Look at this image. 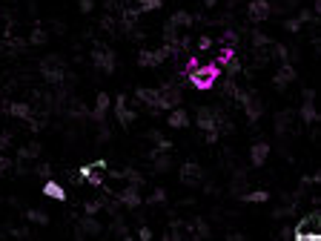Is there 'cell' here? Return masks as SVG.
Masks as SVG:
<instances>
[{"mask_svg": "<svg viewBox=\"0 0 321 241\" xmlns=\"http://www.w3.org/2000/svg\"><path fill=\"white\" fill-rule=\"evenodd\" d=\"M241 201H247V204H264V201H270V192L267 189H252V192H244Z\"/></svg>", "mask_w": 321, "mask_h": 241, "instance_id": "obj_24", "label": "cell"}, {"mask_svg": "<svg viewBox=\"0 0 321 241\" xmlns=\"http://www.w3.org/2000/svg\"><path fill=\"white\" fill-rule=\"evenodd\" d=\"M170 55H172V49L167 43L161 46V49H141V52H138V66H143V69H155V66H161Z\"/></svg>", "mask_w": 321, "mask_h": 241, "instance_id": "obj_5", "label": "cell"}, {"mask_svg": "<svg viewBox=\"0 0 321 241\" xmlns=\"http://www.w3.org/2000/svg\"><path fill=\"white\" fill-rule=\"evenodd\" d=\"M304 101H315V89H304Z\"/></svg>", "mask_w": 321, "mask_h": 241, "instance_id": "obj_44", "label": "cell"}, {"mask_svg": "<svg viewBox=\"0 0 321 241\" xmlns=\"http://www.w3.org/2000/svg\"><path fill=\"white\" fill-rule=\"evenodd\" d=\"M100 221L95 218V215H86V218H80L78 230H75V238H86V235H100Z\"/></svg>", "mask_w": 321, "mask_h": 241, "instance_id": "obj_13", "label": "cell"}, {"mask_svg": "<svg viewBox=\"0 0 321 241\" xmlns=\"http://www.w3.org/2000/svg\"><path fill=\"white\" fill-rule=\"evenodd\" d=\"M135 101L146 104V107H149V112H158V109H164L161 89H146V86H141V89H135Z\"/></svg>", "mask_w": 321, "mask_h": 241, "instance_id": "obj_9", "label": "cell"}, {"mask_svg": "<svg viewBox=\"0 0 321 241\" xmlns=\"http://www.w3.org/2000/svg\"><path fill=\"white\" fill-rule=\"evenodd\" d=\"M6 112H9L12 118H20V121H26V118L32 115V107H29V104H20V101H15V104H6Z\"/></svg>", "mask_w": 321, "mask_h": 241, "instance_id": "obj_20", "label": "cell"}, {"mask_svg": "<svg viewBox=\"0 0 321 241\" xmlns=\"http://www.w3.org/2000/svg\"><path fill=\"white\" fill-rule=\"evenodd\" d=\"M221 69L227 72V78H235V75H241V61H238V58H230Z\"/></svg>", "mask_w": 321, "mask_h": 241, "instance_id": "obj_27", "label": "cell"}, {"mask_svg": "<svg viewBox=\"0 0 321 241\" xmlns=\"http://www.w3.org/2000/svg\"><path fill=\"white\" fill-rule=\"evenodd\" d=\"M92 167H95V170H109V164L103 158H98V161H92Z\"/></svg>", "mask_w": 321, "mask_h": 241, "instance_id": "obj_42", "label": "cell"}, {"mask_svg": "<svg viewBox=\"0 0 321 241\" xmlns=\"http://www.w3.org/2000/svg\"><path fill=\"white\" fill-rule=\"evenodd\" d=\"M106 201H109L106 196L95 198V201H86V204H83V213H86V215H98L100 210H103V204H106Z\"/></svg>", "mask_w": 321, "mask_h": 241, "instance_id": "obj_25", "label": "cell"}, {"mask_svg": "<svg viewBox=\"0 0 321 241\" xmlns=\"http://www.w3.org/2000/svg\"><path fill=\"white\" fill-rule=\"evenodd\" d=\"M189 232H192V238H206V235H209V227L204 224V218H195L192 227H189Z\"/></svg>", "mask_w": 321, "mask_h": 241, "instance_id": "obj_26", "label": "cell"}, {"mask_svg": "<svg viewBox=\"0 0 321 241\" xmlns=\"http://www.w3.org/2000/svg\"><path fill=\"white\" fill-rule=\"evenodd\" d=\"M164 6V0H138V12H155Z\"/></svg>", "mask_w": 321, "mask_h": 241, "instance_id": "obj_30", "label": "cell"}, {"mask_svg": "<svg viewBox=\"0 0 321 241\" xmlns=\"http://www.w3.org/2000/svg\"><path fill=\"white\" fill-rule=\"evenodd\" d=\"M301 26H304V23H301L298 18H290V20H284V29H287V32H293V35H295V32H301Z\"/></svg>", "mask_w": 321, "mask_h": 241, "instance_id": "obj_37", "label": "cell"}, {"mask_svg": "<svg viewBox=\"0 0 321 241\" xmlns=\"http://www.w3.org/2000/svg\"><path fill=\"white\" fill-rule=\"evenodd\" d=\"M109 109H112V98H109L106 92H98V98H95V109L89 112L92 121H98V124H103L109 115Z\"/></svg>", "mask_w": 321, "mask_h": 241, "instance_id": "obj_12", "label": "cell"}, {"mask_svg": "<svg viewBox=\"0 0 321 241\" xmlns=\"http://www.w3.org/2000/svg\"><path fill=\"white\" fill-rule=\"evenodd\" d=\"M43 196L52 198V201H66V189L58 181H43Z\"/></svg>", "mask_w": 321, "mask_h": 241, "instance_id": "obj_18", "label": "cell"}, {"mask_svg": "<svg viewBox=\"0 0 321 241\" xmlns=\"http://www.w3.org/2000/svg\"><path fill=\"white\" fill-rule=\"evenodd\" d=\"M170 23H172L175 29H181V26L187 29V26H192V23H195V18H192L189 12H184V9H181V12H175V15L170 18Z\"/></svg>", "mask_w": 321, "mask_h": 241, "instance_id": "obj_23", "label": "cell"}, {"mask_svg": "<svg viewBox=\"0 0 321 241\" xmlns=\"http://www.w3.org/2000/svg\"><path fill=\"white\" fill-rule=\"evenodd\" d=\"M295 78H298V72H295V66H293V63L287 61V63H281V66H278V72L273 75V86H276L278 92H284V89L290 86V83H293Z\"/></svg>", "mask_w": 321, "mask_h": 241, "instance_id": "obj_8", "label": "cell"}, {"mask_svg": "<svg viewBox=\"0 0 321 241\" xmlns=\"http://www.w3.org/2000/svg\"><path fill=\"white\" fill-rule=\"evenodd\" d=\"M149 138H152L155 143H158V150H155V152H170V150H172V143L167 141L164 135H158V132H149Z\"/></svg>", "mask_w": 321, "mask_h": 241, "instance_id": "obj_29", "label": "cell"}, {"mask_svg": "<svg viewBox=\"0 0 321 241\" xmlns=\"http://www.w3.org/2000/svg\"><path fill=\"white\" fill-rule=\"evenodd\" d=\"M135 3H138V0H135Z\"/></svg>", "mask_w": 321, "mask_h": 241, "instance_id": "obj_46", "label": "cell"}, {"mask_svg": "<svg viewBox=\"0 0 321 241\" xmlns=\"http://www.w3.org/2000/svg\"><path fill=\"white\" fill-rule=\"evenodd\" d=\"M78 178L80 181H89L92 187H103V175H100V172H95V167H92V164H83V167H80V170H78Z\"/></svg>", "mask_w": 321, "mask_h": 241, "instance_id": "obj_17", "label": "cell"}, {"mask_svg": "<svg viewBox=\"0 0 321 241\" xmlns=\"http://www.w3.org/2000/svg\"><path fill=\"white\" fill-rule=\"evenodd\" d=\"M247 15H250L252 23H261V20H267L270 15H273V3H270V0H250Z\"/></svg>", "mask_w": 321, "mask_h": 241, "instance_id": "obj_10", "label": "cell"}, {"mask_svg": "<svg viewBox=\"0 0 321 241\" xmlns=\"http://www.w3.org/2000/svg\"><path fill=\"white\" fill-rule=\"evenodd\" d=\"M40 75H43L46 83H63L66 80V66H63V61L58 58V55H49V58H43V63H40Z\"/></svg>", "mask_w": 321, "mask_h": 241, "instance_id": "obj_3", "label": "cell"}, {"mask_svg": "<svg viewBox=\"0 0 321 241\" xmlns=\"http://www.w3.org/2000/svg\"><path fill=\"white\" fill-rule=\"evenodd\" d=\"M273 55H276V58H278L281 63H287V61H290V49H287L284 43H273Z\"/></svg>", "mask_w": 321, "mask_h": 241, "instance_id": "obj_31", "label": "cell"}, {"mask_svg": "<svg viewBox=\"0 0 321 241\" xmlns=\"http://www.w3.org/2000/svg\"><path fill=\"white\" fill-rule=\"evenodd\" d=\"M26 218H29L32 224H43V227L49 224V215H46L43 210H26Z\"/></svg>", "mask_w": 321, "mask_h": 241, "instance_id": "obj_28", "label": "cell"}, {"mask_svg": "<svg viewBox=\"0 0 321 241\" xmlns=\"http://www.w3.org/2000/svg\"><path fill=\"white\" fill-rule=\"evenodd\" d=\"M115 118H118V124L124 126V129H129V126L135 124V112L129 107H126V95H118L115 98Z\"/></svg>", "mask_w": 321, "mask_h": 241, "instance_id": "obj_11", "label": "cell"}, {"mask_svg": "<svg viewBox=\"0 0 321 241\" xmlns=\"http://www.w3.org/2000/svg\"><path fill=\"white\" fill-rule=\"evenodd\" d=\"M178 175H181V184H187V187H198V184H204V167L195 164V161H184Z\"/></svg>", "mask_w": 321, "mask_h": 241, "instance_id": "obj_6", "label": "cell"}, {"mask_svg": "<svg viewBox=\"0 0 321 241\" xmlns=\"http://www.w3.org/2000/svg\"><path fill=\"white\" fill-rule=\"evenodd\" d=\"M115 201H118L121 207H126V210H135V207H141V204H143L141 187H135V184H126L121 192H115Z\"/></svg>", "mask_w": 321, "mask_h": 241, "instance_id": "obj_7", "label": "cell"}, {"mask_svg": "<svg viewBox=\"0 0 321 241\" xmlns=\"http://www.w3.org/2000/svg\"><path fill=\"white\" fill-rule=\"evenodd\" d=\"M37 175H40V178H49V175H52V167H49V164H37Z\"/></svg>", "mask_w": 321, "mask_h": 241, "instance_id": "obj_40", "label": "cell"}, {"mask_svg": "<svg viewBox=\"0 0 321 241\" xmlns=\"http://www.w3.org/2000/svg\"><path fill=\"white\" fill-rule=\"evenodd\" d=\"M138 238H141V241H152V238H155V232H152L149 227H141V230H138Z\"/></svg>", "mask_w": 321, "mask_h": 241, "instance_id": "obj_39", "label": "cell"}, {"mask_svg": "<svg viewBox=\"0 0 321 241\" xmlns=\"http://www.w3.org/2000/svg\"><path fill=\"white\" fill-rule=\"evenodd\" d=\"M195 124L201 126V132H209V129H215V107H201L195 112ZM218 132V129H215Z\"/></svg>", "mask_w": 321, "mask_h": 241, "instance_id": "obj_14", "label": "cell"}, {"mask_svg": "<svg viewBox=\"0 0 321 241\" xmlns=\"http://www.w3.org/2000/svg\"><path fill=\"white\" fill-rule=\"evenodd\" d=\"M12 167V161L9 158H3V155H0V170H9Z\"/></svg>", "mask_w": 321, "mask_h": 241, "instance_id": "obj_43", "label": "cell"}, {"mask_svg": "<svg viewBox=\"0 0 321 241\" xmlns=\"http://www.w3.org/2000/svg\"><path fill=\"white\" fill-rule=\"evenodd\" d=\"M212 43H215V40L209 35H201V37H198V52H209V49H212Z\"/></svg>", "mask_w": 321, "mask_h": 241, "instance_id": "obj_36", "label": "cell"}, {"mask_svg": "<svg viewBox=\"0 0 321 241\" xmlns=\"http://www.w3.org/2000/svg\"><path fill=\"white\" fill-rule=\"evenodd\" d=\"M218 75H221V66L218 63H206V66H195V69L187 72V80L195 86V89L206 92L215 86V80H218Z\"/></svg>", "mask_w": 321, "mask_h": 241, "instance_id": "obj_1", "label": "cell"}, {"mask_svg": "<svg viewBox=\"0 0 321 241\" xmlns=\"http://www.w3.org/2000/svg\"><path fill=\"white\" fill-rule=\"evenodd\" d=\"M164 201H167V189H161V187L146 198V204H164Z\"/></svg>", "mask_w": 321, "mask_h": 241, "instance_id": "obj_34", "label": "cell"}, {"mask_svg": "<svg viewBox=\"0 0 321 241\" xmlns=\"http://www.w3.org/2000/svg\"><path fill=\"white\" fill-rule=\"evenodd\" d=\"M215 3H218V0H204V6H206V9H212Z\"/></svg>", "mask_w": 321, "mask_h": 241, "instance_id": "obj_45", "label": "cell"}, {"mask_svg": "<svg viewBox=\"0 0 321 241\" xmlns=\"http://www.w3.org/2000/svg\"><path fill=\"white\" fill-rule=\"evenodd\" d=\"M92 63L98 66V72L112 75V72H115V52H112L109 46H103V43H95L92 46Z\"/></svg>", "mask_w": 321, "mask_h": 241, "instance_id": "obj_4", "label": "cell"}, {"mask_svg": "<svg viewBox=\"0 0 321 241\" xmlns=\"http://www.w3.org/2000/svg\"><path fill=\"white\" fill-rule=\"evenodd\" d=\"M37 155H40V143L37 141H32V143H26V147L18 150V161H32V158H37Z\"/></svg>", "mask_w": 321, "mask_h": 241, "instance_id": "obj_22", "label": "cell"}, {"mask_svg": "<svg viewBox=\"0 0 321 241\" xmlns=\"http://www.w3.org/2000/svg\"><path fill=\"white\" fill-rule=\"evenodd\" d=\"M230 58H235V46H224L221 52H218V61H215V63H218V66H224Z\"/></svg>", "mask_w": 321, "mask_h": 241, "instance_id": "obj_32", "label": "cell"}, {"mask_svg": "<svg viewBox=\"0 0 321 241\" xmlns=\"http://www.w3.org/2000/svg\"><path fill=\"white\" fill-rule=\"evenodd\" d=\"M78 9L83 12V15H89V12L95 9V0H80V3H78Z\"/></svg>", "mask_w": 321, "mask_h": 241, "instance_id": "obj_38", "label": "cell"}, {"mask_svg": "<svg viewBox=\"0 0 321 241\" xmlns=\"http://www.w3.org/2000/svg\"><path fill=\"white\" fill-rule=\"evenodd\" d=\"M298 115H301L304 124H318V109H315V104H312V101H304L301 109H298Z\"/></svg>", "mask_w": 321, "mask_h": 241, "instance_id": "obj_19", "label": "cell"}, {"mask_svg": "<svg viewBox=\"0 0 321 241\" xmlns=\"http://www.w3.org/2000/svg\"><path fill=\"white\" fill-rule=\"evenodd\" d=\"M167 124L172 126V129H187L192 121H189V112L184 107H175V109H170V115H167Z\"/></svg>", "mask_w": 321, "mask_h": 241, "instance_id": "obj_15", "label": "cell"}, {"mask_svg": "<svg viewBox=\"0 0 321 241\" xmlns=\"http://www.w3.org/2000/svg\"><path fill=\"white\" fill-rule=\"evenodd\" d=\"M235 101H238L241 107H244V112H247V121H250V124H258L261 115H264V104H261L258 95H255L252 89H238Z\"/></svg>", "mask_w": 321, "mask_h": 241, "instance_id": "obj_2", "label": "cell"}, {"mask_svg": "<svg viewBox=\"0 0 321 241\" xmlns=\"http://www.w3.org/2000/svg\"><path fill=\"white\" fill-rule=\"evenodd\" d=\"M29 43L32 46H40V43H46V32L40 26H35L32 29V37H29Z\"/></svg>", "mask_w": 321, "mask_h": 241, "instance_id": "obj_33", "label": "cell"}, {"mask_svg": "<svg viewBox=\"0 0 321 241\" xmlns=\"http://www.w3.org/2000/svg\"><path fill=\"white\" fill-rule=\"evenodd\" d=\"M218 138H221V132H215V129H209V132H204V141H206V143H215V141H218Z\"/></svg>", "mask_w": 321, "mask_h": 241, "instance_id": "obj_41", "label": "cell"}, {"mask_svg": "<svg viewBox=\"0 0 321 241\" xmlns=\"http://www.w3.org/2000/svg\"><path fill=\"white\" fill-rule=\"evenodd\" d=\"M149 158H152V164H155V172H167L172 167V158L167 155V152H155V150H152Z\"/></svg>", "mask_w": 321, "mask_h": 241, "instance_id": "obj_21", "label": "cell"}, {"mask_svg": "<svg viewBox=\"0 0 321 241\" xmlns=\"http://www.w3.org/2000/svg\"><path fill=\"white\" fill-rule=\"evenodd\" d=\"M221 43H224V46H235V43H238V35H235L232 29H224V35H221Z\"/></svg>", "mask_w": 321, "mask_h": 241, "instance_id": "obj_35", "label": "cell"}, {"mask_svg": "<svg viewBox=\"0 0 321 241\" xmlns=\"http://www.w3.org/2000/svg\"><path fill=\"white\" fill-rule=\"evenodd\" d=\"M270 143L267 141H258V143H252V150H250V164L252 167H264V161L270 158Z\"/></svg>", "mask_w": 321, "mask_h": 241, "instance_id": "obj_16", "label": "cell"}]
</instances>
